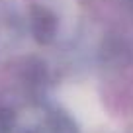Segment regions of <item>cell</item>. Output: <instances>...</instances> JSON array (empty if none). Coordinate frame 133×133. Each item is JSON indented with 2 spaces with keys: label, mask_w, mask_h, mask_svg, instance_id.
Masks as SVG:
<instances>
[{
  "label": "cell",
  "mask_w": 133,
  "mask_h": 133,
  "mask_svg": "<svg viewBox=\"0 0 133 133\" xmlns=\"http://www.w3.org/2000/svg\"><path fill=\"white\" fill-rule=\"evenodd\" d=\"M28 28L31 31L33 39H37L43 45H49L55 41L59 31V20L55 16L53 10H49L47 6H33L29 10L28 18Z\"/></svg>",
  "instance_id": "1"
}]
</instances>
